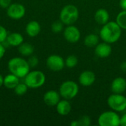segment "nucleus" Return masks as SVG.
Wrapping results in <instances>:
<instances>
[{
    "mask_svg": "<svg viewBox=\"0 0 126 126\" xmlns=\"http://www.w3.org/2000/svg\"><path fill=\"white\" fill-rule=\"evenodd\" d=\"M122 29L116 21H109L103 24L100 30L99 36L103 41L114 44L121 37Z\"/></svg>",
    "mask_w": 126,
    "mask_h": 126,
    "instance_id": "f257e3e1",
    "label": "nucleus"
},
{
    "mask_svg": "<svg viewBox=\"0 0 126 126\" xmlns=\"http://www.w3.org/2000/svg\"><path fill=\"white\" fill-rule=\"evenodd\" d=\"M7 67L10 73L14 74L19 78H24L30 71L27 61L21 57H14L10 59Z\"/></svg>",
    "mask_w": 126,
    "mask_h": 126,
    "instance_id": "f03ea898",
    "label": "nucleus"
},
{
    "mask_svg": "<svg viewBox=\"0 0 126 126\" xmlns=\"http://www.w3.org/2000/svg\"><path fill=\"white\" fill-rule=\"evenodd\" d=\"M59 18L65 25L74 24L79 18L78 8L74 4L65 5L60 12Z\"/></svg>",
    "mask_w": 126,
    "mask_h": 126,
    "instance_id": "7ed1b4c3",
    "label": "nucleus"
},
{
    "mask_svg": "<svg viewBox=\"0 0 126 126\" xmlns=\"http://www.w3.org/2000/svg\"><path fill=\"white\" fill-rule=\"evenodd\" d=\"M24 78V82L30 89L40 88L46 82V75L43 72L39 70L30 71Z\"/></svg>",
    "mask_w": 126,
    "mask_h": 126,
    "instance_id": "20e7f679",
    "label": "nucleus"
},
{
    "mask_svg": "<svg viewBox=\"0 0 126 126\" xmlns=\"http://www.w3.org/2000/svg\"><path fill=\"white\" fill-rule=\"evenodd\" d=\"M79 92L78 84L73 80H66L59 87V93L63 99L72 100L75 98Z\"/></svg>",
    "mask_w": 126,
    "mask_h": 126,
    "instance_id": "39448f33",
    "label": "nucleus"
},
{
    "mask_svg": "<svg viewBox=\"0 0 126 126\" xmlns=\"http://www.w3.org/2000/svg\"><path fill=\"white\" fill-rule=\"evenodd\" d=\"M97 122L100 126H119L120 117L115 111H106L100 114Z\"/></svg>",
    "mask_w": 126,
    "mask_h": 126,
    "instance_id": "423d86ee",
    "label": "nucleus"
},
{
    "mask_svg": "<svg viewBox=\"0 0 126 126\" xmlns=\"http://www.w3.org/2000/svg\"><path fill=\"white\" fill-rule=\"evenodd\" d=\"M109 108L117 112H121L126 109V97L122 94L113 93L107 100Z\"/></svg>",
    "mask_w": 126,
    "mask_h": 126,
    "instance_id": "0eeeda50",
    "label": "nucleus"
},
{
    "mask_svg": "<svg viewBox=\"0 0 126 126\" xmlns=\"http://www.w3.org/2000/svg\"><path fill=\"white\" fill-rule=\"evenodd\" d=\"M47 66L53 72L61 71L65 66V60L58 55H51L47 58Z\"/></svg>",
    "mask_w": 126,
    "mask_h": 126,
    "instance_id": "6e6552de",
    "label": "nucleus"
},
{
    "mask_svg": "<svg viewBox=\"0 0 126 126\" xmlns=\"http://www.w3.org/2000/svg\"><path fill=\"white\" fill-rule=\"evenodd\" d=\"M26 13L25 7L23 4L19 3H12L7 8V14L9 18L13 20H18L22 18Z\"/></svg>",
    "mask_w": 126,
    "mask_h": 126,
    "instance_id": "1a4fd4ad",
    "label": "nucleus"
},
{
    "mask_svg": "<svg viewBox=\"0 0 126 126\" xmlns=\"http://www.w3.org/2000/svg\"><path fill=\"white\" fill-rule=\"evenodd\" d=\"M80 31L77 27L74 26L73 24L67 25L63 30V37L65 40L69 43L74 44L78 42L80 40Z\"/></svg>",
    "mask_w": 126,
    "mask_h": 126,
    "instance_id": "9d476101",
    "label": "nucleus"
},
{
    "mask_svg": "<svg viewBox=\"0 0 126 126\" xmlns=\"http://www.w3.org/2000/svg\"><path fill=\"white\" fill-rule=\"evenodd\" d=\"M96 80V75L94 72L91 70H85L83 71L78 78L79 83L84 86V87H89L93 85V83Z\"/></svg>",
    "mask_w": 126,
    "mask_h": 126,
    "instance_id": "9b49d317",
    "label": "nucleus"
},
{
    "mask_svg": "<svg viewBox=\"0 0 126 126\" xmlns=\"http://www.w3.org/2000/svg\"><path fill=\"white\" fill-rule=\"evenodd\" d=\"M112 52V48L110 44L106 42L99 43L94 47V54L100 58H106L110 56Z\"/></svg>",
    "mask_w": 126,
    "mask_h": 126,
    "instance_id": "f8f14e48",
    "label": "nucleus"
},
{
    "mask_svg": "<svg viewBox=\"0 0 126 126\" xmlns=\"http://www.w3.org/2000/svg\"><path fill=\"white\" fill-rule=\"evenodd\" d=\"M61 94L59 92L55 90H49L44 94L43 100L46 105L49 106H55L61 100Z\"/></svg>",
    "mask_w": 126,
    "mask_h": 126,
    "instance_id": "ddd939ff",
    "label": "nucleus"
},
{
    "mask_svg": "<svg viewBox=\"0 0 126 126\" xmlns=\"http://www.w3.org/2000/svg\"><path fill=\"white\" fill-rule=\"evenodd\" d=\"M111 89L113 93L123 94L126 90V80L123 77H117L113 80L111 84Z\"/></svg>",
    "mask_w": 126,
    "mask_h": 126,
    "instance_id": "4468645a",
    "label": "nucleus"
},
{
    "mask_svg": "<svg viewBox=\"0 0 126 126\" xmlns=\"http://www.w3.org/2000/svg\"><path fill=\"white\" fill-rule=\"evenodd\" d=\"M55 106L58 114L61 116L68 115L72 110V105L69 100L66 99L61 100Z\"/></svg>",
    "mask_w": 126,
    "mask_h": 126,
    "instance_id": "2eb2a0df",
    "label": "nucleus"
},
{
    "mask_svg": "<svg viewBox=\"0 0 126 126\" xmlns=\"http://www.w3.org/2000/svg\"><path fill=\"white\" fill-rule=\"evenodd\" d=\"M94 18L95 21L98 24L103 26V24L109 21L110 15L107 10L104 8H100L95 12Z\"/></svg>",
    "mask_w": 126,
    "mask_h": 126,
    "instance_id": "dca6fc26",
    "label": "nucleus"
},
{
    "mask_svg": "<svg viewBox=\"0 0 126 126\" xmlns=\"http://www.w3.org/2000/svg\"><path fill=\"white\" fill-rule=\"evenodd\" d=\"M41 30V24L36 21H30L29 23H27L25 28V31L27 35L32 38L37 36L40 33Z\"/></svg>",
    "mask_w": 126,
    "mask_h": 126,
    "instance_id": "f3484780",
    "label": "nucleus"
},
{
    "mask_svg": "<svg viewBox=\"0 0 126 126\" xmlns=\"http://www.w3.org/2000/svg\"><path fill=\"white\" fill-rule=\"evenodd\" d=\"M7 45L12 47H18L24 42V38L21 34L18 32H12L8 34L6 41Z\"/></svg>",
    "mask_w": 126,
    "mask_h": 126,
    "instance_id": "a211bd4d",
    "label": "nucleus"
},
{
    "mask_svg": "<svg viewBox=\"0 0 126 126\" xmlns=\"http://www.w3.org/2000/svg\"><path fill=\"white\" fill-rule=\"evenodd\" d=\"M20 78L13 73L7 75L4 78V85L7 89H14V88L19 83Z\"/></svg>",
    "mask_w": 126,
    "mask_h": 126,
    "instance_id": "6ab92c4d",
    "label": "nucleus"
},
{
    "mask_svg": "<svg viewBox=\"0 0 126 126\" xmlns=\"http://www.w3.org/2000/svg\"><path fill=\"white\" fill-rule=\"evenodd\" d=\"M18 52L22 55V56H25V57H29L32 55H33L35 48L34 47L30 44V43H27V42H23L21 44H20L18 47Z\"/></svg>",
    "mask_w": 126,
    "mask_h": 126,
    "instance_id": "aec40b11",
    "label": "nucleus"
},
{
    "mask_svg": "<svg viewBox=\"0 0 126 126\" xmlns=\"http://www.w3.org/2000/svg\"><path fill=\"white\" fill-rule=\"evenodd\" d=\"M99 40H100L99 35L94 33H91L85 37L84 44L88 47H95L99 44Z\"/></svg>",
    "mask_w": 126,
    "mask_h": 126,
    "instance_id": "412c9836",
    "label": "nucleus"
},
{
    "mask_svg": "<svg viewBox=\"0 0 126 126\" xmlns=\"http://www.w3.org/2000/svg\"><path fill=\"white\" fill-rule=\"evenodd\" d=\"M116 22L121 29L126 30V10H122V11L117 14L116 17Z\"/></svg>",
    "mask_w": 126,
    "mask_h": 126,
    "instance_id": "4be33fe9",
    "label": "nucleus"
},
{
    "mask_svg": "<svg viewBox=\"0 0 126 126\" xmlns=\"http://www.w3.org/2000/svg\"><path fill=\"white\" fill-rule=\"evenodd\" d=\"M78 63V58L75 55H70L65 59V66L69 69L75 68Z\"/></svg>",
    "mask_w": 126,
    "mask_h": 126,
    "instance_id": "5701e85b",
    "label": "nucleus"
},
{
    "mask_svg": "<svg viewBox=\"0 0 126 126\" xmlns=\"http://www.w3.org/2000/svg\"><path fill=\"white\" fill-rule=\"evenodd\" d=\"M29 87L27 86V84L24 82V83H21L19 82V83L14 88V92L16 94L18 95V96H22L24 94H25L27 92Z\"/></svg>",
    "mask_w": 126,
    "mask_h": 126,
    "instance_id": "b1692460",
    "label": "nucleus"
},
{
    "mask_svg": "<svg viewBox=\"0 0 126 126\" xmlns=\"http://www.w3.org/2000/svg\"><path fill=\"white\" fill-rule=\"evenodd\" d=\"M63 23L61 20L54 21L51 25V30L54 33H59L63 31Z\"/></svg>",
    "mask_w": 126,
    "mask_h": 126,
    "instance_id": "393cba45",
    "label": "nucleus"
},
{
    "mask_svg": "<svg viewBox=\"0 0 126 126\" xmlns=\"http://www.w3.org/2000/svg\"><path fill=\"white\" fill-rule=\"evenodd\" d=\"M79 126H89L92 123L91 118L88 115H83L78 120Z\"/></svg>",
    "mask_w": 126,
    "mask_h": 126,
    "instance_id": "a878e982",
    "label": "nucleus"
},
{
    "mask_svg": "<svg viewBox=\"0 0 126 126\" xmlns=\"http://www.w3.org/2000/svg\"><path fill=\"white\" fill-rule=\"evenodd\" d=\"M27 61V63H28V64H29L30 68L36 67L38 66V63H39V60H38V57L35 56V55H33L29 56L28 59Z\"/></svg>",
    "mask_w": 126,
    "mask_h": 126,
    "instance_id": "bb28decb",
    "label": "nucleus"
},
{
    "mask_svg": "<svg viewBox=\"0 0 126 126\" xmlns=\"http://www.w3.org/2000/svg\"><path fill=\"white\" fill-rule=\"evenodd\" d=\"M7 35H8V32L7 29L0 24V43L2 44L4 41H6Z\"/></svg>",
    "mask_w": 126,
    "mask_h": 126,
    "instance_id": "cd10ccee",
    "label": "nucleus"
},
{
    "mask_svg": "<svg viewBox=\"0 0 126 126\" xmlns=\"http://www.w3.org/2000/svg\"><path fill=\"white\" fill-rule=\"evenodd\" d=\"M12 0H0V7L3 9H7L12 3Z\"/></svg>",
    "mask_w": 126,
    "mask_h": 126,
    "instance_id": "c85d7f7f",
    "label": "nucleus"
},
{
    "mask_svg": "<svg viewBox=\"0 0 126 126\" xmlns=\"http://www.w3.org/2000/svg\"><path fill=\"white\" fill-rule=\"evenodd\" d=\"M5 52H6V49H5V46L0 43V60L4 57V54H5Z\"/></svg>",
    "mask_w": 126,
    "mask_h": 126,
    "instance_id": "c756f323",
    "label": "nucleus"
},
{
    "mask_svg": "<svg viewBox=\"0 0 126 126\" xmlns=\"http://www.w3.org/2000/svg\"><path fill=\"white\" fill-rule=\"evenodd\" d=\"M120 126H126V114L120 117Z\"/></svg>",
    "mask_w": 126,
    "mask_h": 126,
    "instance_id": "7c9ffc66",
    "label": "nucleus"
},
{
    "mask_svg": "<svg viewBox=\"0 0 126 126\" xmlns=\"http://www.w3.org/2000/svg\"><path fill=\"white\" fill-rule=\"evenodd\" d=\"M119 4L120 7L122 8V10H126V0H120Z\"/></svg>",
    "mask_w": 126,
    "mask_h": 126,
    "instance_id": "2f4dec72",
    "label": "nucleus"
},
{
    "mask_svg": "<svg viewBox=\"0 0 126 126\" xmlns=\"http://www.w3.org/2000/svg\"><path fill=\"white\" fill-rule=\"evenodd\" d=\"M120 69L123 72L126 73V61H123L121 64H120Z\"/></svg>",
    "mask_w": 126,
    "mask_h": 126,
    "instance_id": "473e14b6",
    "label": "nucleus"
},
{
    "mask_svg": "<svg viewBox=\"0 0 126 126\" xmlns=\"http://www.w3.org/2000/svg\"><path fill=\"white\" fill-rule=\"evenodd\" d=\"M70 126H79V123H78V120H73L70 123Z\"/></svg>",
    "mask_w": 126,
    "mask_h": 126,
    "instance_id": "72a5a7b5",
    "label": "nucleus"
},
{
    "mask_svg": "<svg viewBox=\"0 0 126 126\" xmlns=\"http://www.w3.org/2000/svg\"><path fill=\"white\" fill-rule=\"evenodd\" d=\"M4 85V78L1 75H0V87H1Z\"/></svg>",
    "mask_w": 126,
    "mask_h": 126,
    "instance_id": "f704fd0d",
    "label": "nucleus"
},
{
    "mask_svg": "<svg viewBox=\"0 0 126 126\" xmlns=\"http://www.w3.org/2000/svg\"></svg>",
    "mask_w": 126,
    "mask_h": 126,
    "instance_id": "c9c22d12",
    "label": "nucleus"
}]
</instances>
